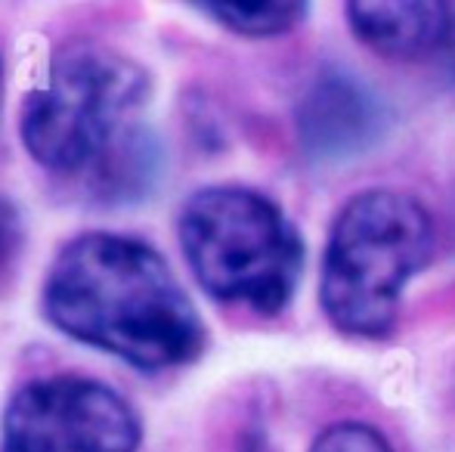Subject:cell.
Returning <instances> with one entry per match:
<instances>
[{
	"label": "cell",
	"instance_id": "30bf717a",
	"mask_svg": "<svg viewBox=\"0 0 455 452\" xmlns=\"http://www.w3.org/2000/svg\"><path fill=\"white\" fill-rule=\"evenodd\" d=\"M22 242H25L22 218H19L16 205H10V202L0 195V285L16 270L19 254H22Z\"/></svg>",
	"mask_w": 455,
	"mask_h": 452
},
{
	"label": "cell",
	"instance_id": "8fae6325",
	"mask_svg": "<svg viewBox=\"0 0 455 452\" xmlns=\"http://www.w3.org/2000/svg\"><path fill=\"white\" fill-rule=\"evenodd\" d=\"M0 103H4V56H0Z\"/></svg>",
	"mask_w": 455,
	"mask_h": 452
},
{
	"label": "cell",
	"instance_id": "277c9868",
	"mask_svg": "<svg viewBox=\"0 0 455 452\" xmlns=\"http://www.w3.org/2000/svg\"><path fill=\"white\" fill-rule=\"evenodd\" d=\"M177 242L198 289L220 307L279 316L304 279L307 245L285 208L245 183H211L183 202Z\"/></svg>",
	"mask_w": 455,
	"mask_h": 452
},
{
	"label": "cell",
	"instance_id": "5b68a950",
	"mask_svg": "<svg viewBox=\"0 0 455 452\" xmlns=\"http://www.w3.org/2000/svg\"><path fill=\"white\" fill-rule=\"evenodd\" d=\"M140 443L137 409L87 375L25 381L0 418V452H137Z\"/></svg>",
	"mask_w": 455,
	"mask_h": 452
},
{
	"label": "cell",
	"instance_id": "8992f818",
	"mask_svg": "<svg viewBox=\"0 0 455 452\" xmlns=\"http://www.w3.org/2000/svg\"><path fill=\"white\" fill-rule=\"evenodd\" d=\"M291 121L307 162L350 164L387 137L394 106L363 75L325 66L300 91Z\"/></svg>",
	"mask_w": 455,
	"mask_h": 452
},
{
	"label": "cell",
	"instance_id": "ba28073f",
	"mask_svg": "<svg viewBox=\"0 0 455 452\" xmlns=\"http://www.w3.org/2000/svg\"><path fill=\"white\" fill-rule=\"evenodd\" d=\"M192 10L204 12L211 22L233 31L239 37H282L294 31L307 19L310 6L273 0V4H192Z\"/></svg>",
	"mask_w": 455,
	"mask_h": 452
},
{
	"label": "cell",
	"instance_id": "6da1fadb",
	"mask_svg": "<svg viewBox=\"0 0 455 452\" xmlns=\"http://www.w3.org/2000/svg\"><path fill=\"white\" fill-rule=\"evenodd\" d=\"M149 97V72L137 59L106 44L75 41L25 97L19 139L37 168L91 202L143 199L162 168L158 139L143 124Z\"/></svg>",
	"mask_w": 455,
	"mask_h": 452
},
{
	"label": "cell",
	"instance_id": "7a4b0ae2",
	"mask_svg": "<svg viewBox=\"0 0 455 452\" xmlns=\"http://www.w3.org/2000/svg\"><path fill=\"white\" fill-rule=\"evenodd\" d=\"M47 322L137 372L198 360L202 313L158 248L124 233H81L60 248L41 289Z\"/></svg>",
	"mask_w": 455,
	"mask_h": 452
},
{
	"label": "cell",
	"instance_id": "9c48e42d",
	"mask_svg": "<svg viewBox=\"0 0 455 452\" xmlns=\"http://www.w3.org/2000/svg\"><path fill=\"white\" fill-rule=\"evenodd\" d=\"M307 452H396L381 428L363 418H338L310 440Z\"/></svg>",
	"mask_w": 455,
	"mask_h": 452
},
{
	"label": "cell",
	"instance_id": "52a82bcc",
	"mask_svg": "<svg viewBox=\"0 0 455 452\" xmlns=\"http://www.w3.org/2000/svg\"><path fill=\"white\" fill-rule=\"evenodd\" d=\"M350 35L390 62H421L455 44V6L437 0L344 4Z\"/></svg>",
	"mask_w": 455,
	"mask_h": 452
},
{
	"label": "cell",
	"instance_id": "3957f363",
	"mask_svg": "<svg viewBox=\"0 0 455 452\" xmlns=\"http://www.w3.org/2000/svg\"><path fill=\"white\" fill-rule=\"evenodd\" d=\"M437 226L419 195L369 186L347 195L325 233L316 301L335 332L384 341L396 329L403 297L431 266Z\"/></svg>",
	"mask_w": 455,
	"mask_h": 452
}]
</instances>
